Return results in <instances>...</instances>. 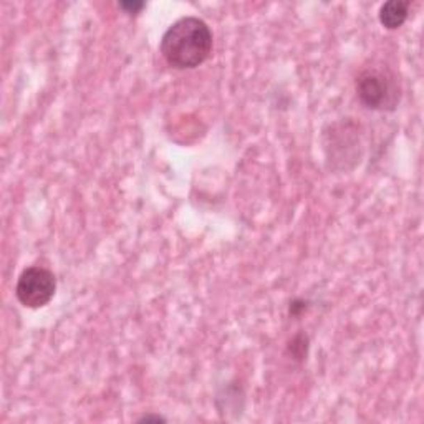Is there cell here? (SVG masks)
<instances>
[{
	"label": "cell",
	"instance_id": "1",
	"mask_svg": "<svg viewBox=\"0 0 424 424\" xmlns=\"http://www.w3.org/2000/svg\"><path fill=\"white\" fill-rule=\"evenodd\" d=\"M214 37L209 25L199 17H183L168 27L159 43V51L170 67L193 70L211 57Z\"/></svg>",
	"mask_w": 424,
	"mask_h": 424
},
{
	"label": "cell",
	"instance_id": "2",
	"mask_svg": "<svg viewBox=\"0 0 424 424\" xmlns=\"http://www.w3.org/2000/svg\"><path fill=\"white\" fill-rule=\"evenodd\" d=\"M357 95L368 110L395 111L401 99L400 78L389 67H366L357 78Z\"/></svg>",
	"mask_w": 424,
	"mask_h": 424
},
{
	"label": "cell",
	"instance_id": "3",
	"mask_svg": "<svg viewBox=\"0 0 424 424\" xmlns=\"http://www.w3.org/2000/svg\"><path fill=\"white\" fill-rule=\"evenodd\" d=\"M57 292V279L45 267L32 266L22 272L15 285V297L25 309H42L49 305Z\"/></svg>",
	"mask_w": 424,
	"mask_h": 424
},
{
	"label": "cell",
	"instance_id": "4",
	"mask_svg": "<svg viewBox=\"0 0 424 424\" xmlns=\"http://www.w3.org/2000/svg\"><path fill=\"white\" fill-rule=\"evenodd\" d=\"M411 2L408 0H389L380 7L378 19L380 24L388 30H396L403 27V24L408 19Z\"/></svg>",
	"mask_w": 424,
	"mask_h": 424
},
{
	"label": "cell",
	"instance_id": "5",
	"mask_svg": "<svg viewBox=\"0 0 424 424\" xmlns=\"http://www.w3.org/2000/svg\"><path fill=\"white\" fill-rule=\"evenodd\" d=\"M288 354L297 361H304L307 360V354H309L310 348V339L309 335L305 333H298L292 339V341L288 343Z\"/></svg>",
	"mask_w": 424,
	"mask_h": 424
},
{
	"label": "cell",
	"instance_id": "6",
	"mask_svg": "<svg viewBox=\"0 0 424 424\" xmlns=\"http://www.w3.org/2000/svg\"><path fill=\"white\" fill-rule=\"evenodd\" d=\"M120 8L123 12H127L129 15H136L140 14L142 8L146 7L145 2H140V0H127V2H120Z\"/></svg>",
	"mask_w": 424,
	"mask_h": 424
},
{
	"label": "cell",
	"instance_id": "7",
	"mask_svg": "<svg viewBox=\"0 0 424 424\" xmlns=\"http://www.w3.org/2000/svg\"><path fill=\"white\" fill-rule=\"evenodd\" d=\"M305 310H307V302L304 300H293L292 304H290V315H292V317H300Z\"/></svg>",
	"mask_w": 424,
	"mask_h": 424
},
{
	"label": "cell",
	"instance_id": "8",
	"mask_svg": "<svg viewBox=\"0 0 424 424\" xmlns=\"http://www.w3.org/2000/svg\"><path fill=\"white\" fill-rule=\"evenodd\" d=\"M166 423V418H163L161 414H145L138 419V423Z\"/></svg>",
	"mask_w": 424,
	"mask_h": 424
}]
</instances>
